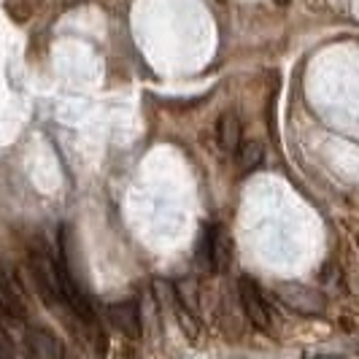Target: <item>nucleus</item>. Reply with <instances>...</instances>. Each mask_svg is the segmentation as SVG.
<instances>
[{
    "label": "nucleus",
    "mask_w": 359,
    "mask_h": 359,
    "mask_svg": "<svg viewBox=\"0 0 359 359\" xmlns=\"http://www.w3.org/2000/svg\"><path fill=\"white\" fill-rule=\"evenodd\" d=\"M276 294L284 306L303 316H322L324 313V297L316 289L294 284V281H281V284H276Z\"/></svg>",
    "instance_id": "f03ea898"
},
{
    "label": "nucleus",
    "mask_w": 359,
    "mask_h": 359,
    "mask_svg": "<svg viewBox=\"0 0 359 359\" xmlns=\"http://www.w3.org/2000/svg\"><path fill=\"white\" fill-rule=\"evenodd\" d=\"M173 313H176V319H179L181 330H184V335L189 338V341H198V332H200V324H198V316L195 313H189L184 306H179L176 300H173Z\"/></svg>",
    "instance_id": "9b49d317"
},
{
    "label": "nucleus",
    "mask_w": 359,
    "mask_h": 359,
    "mask_svg": "<svg viewBox=\"0 0 359 359\" xmlns=\"http://www.w3.org/2000/svg\"><path fill=\"white\" fill-rule=\"evenodd\" d=\"M200 259L203 265L214 273L227 270L230 259H233V241L224 230V224H208L203 230V241H200Z\"/></svg>",
    "instance_id": "f257e3e1"
},
{
    "label": "nucleus",
    "mask_w": 359,
    "mask_h": 359,
    "mask_svg": "<svg viewBox=\"0 0 359 359\" xmlns=\"http://www.w3.org/2000/svg\"><path fill=\"white\" fill-rule=\"evenodd\" d=\"M65 359H68V357H65Z\"/></svg>",
    "instance_id": "4468645a"
},
{
    "label": "nucleus",
    "mask_w": 359,
    "mask_h": 359,
    "mask_svg": "<svg viewBox=\"0 0 359 359\" xmlns=\"http://www.w3.org/2000/svg\"><path fill=\"white\" fill-rule=\"evenodd\" d=\"M235 157H238V165H241L243 173H252V170H257V168L262 165V146L241 144L238 146V151H235Z\"/></svg>",
    "instance_id": "9d476101"
},
{
    "label": "nucleus",
    "mask_w": 359,
    "mask_h": 359,
    "mask_svg": "<svg viewBox=\"0 0 359 359\" xmlns=\"http://www.w3.org/2000/svg\"><path fill=\"white\" fill-rule=\"evenodd\" d=\"M238 294H241V306H243L246 319H249L257 330L270 332V308L252 276H241V281H238Z\"/></svg>",
    "instance_id": "20e7f679"
},
{
    "label": "nucleus",
    "mask_w": 359,
    "mask_h": 359,
    "mask_svg": "<svg viewBox=\"0 0 359 359\" xmlns=\"http://www.w3.org/2000/svg\"><path fill=\"white\" fill-rule=\"evenodd\" d=\"M173 294H176V303H179V306H184L189 313L198 316L200 292H198V281H195V278H179V281L173 284Z\"/></svg>",
    "instance_id": "1a4fd4ad"
},
{
    "label": "nucleus",
    "mask_w": 359,
    "mask_h": 359,
    "mask_svg": "<svg viewBox=\"0 0 359 359\" xmlns=\"http://www.w3.org/2000/svg\"><path fill=\"white\" fill-rule=\"evenodd\" d=\"M30 270L36 278V287L49 308L62 303V289H60V276H57V262L46 252H36L30 257Z\"/></svg>",
    "instance_id": "7ed1b4c3"
},
{
    "label": "nucleus",
    "mask_w": 359,
    "mask_h": 359,
    "mask_svg": "<svg viewBox=\"0 0 359 359\" xmlns=\"http://www.w3.org/2000/svg\"><path fill=\"white\" fill-rule=\"evenodd\" d=\"M216 141H219V149L224 154H235L238 146L243 144V125H241V116L238 111H224L216 122Z\"/></svg>",
    "instance_id": "6e6552de"
},
{
    "label": "nucleus",
    "mask_w": 359,
    "mask_h": 359,
    "mask_svg": "<svg viewBox=\"0 0 359 359\" xmlns=\"http://www.w3.org/2000/svg\"><path fill=\"white\" fill-rule=\"evenodd\" d=\"M0 311L8 322L22 324L27 319V303H25V294L19 284L8 276V273H0Z\"/></svg>",
    "instance_id": "0eeeda50"
},
{
    "label": "nucleus",
    "mask_w": 359,
    "mask_h": 359,
    "mask_svg": "<svg viewBox=\"0 0 359 359\" xmlns=\"http://www.w3.org/2000/svg\"><path fill=\"white\" fill-rule=\"evenodd\" d=\"M0 359H19L17 351L8 346V341H6V338H0Z\"/></svg>",
    "instance_id": "f8f14e48"
},
{
    "label": "nucleus",
    "mask_w": 359,
    "mask_h": 359,
    "mask_svg": "<svg viewBox=\"0 0 359 359\" xmlns=\"http://www.w3.org/2000/svg\"><path fill=\"white\" fill-rule=\"evenodd\" d=\"M316 359H346V357H335V354H319Z\"/></svg>",
    "instance_id": "ddd939ff"
},
{
    "label": "nucleus",
    "mask_w": 359,
    "mask_h": 359,
    "mask_svg": "<svg viewBox=\"0 0 359 359\" xmlns=\"http://www.w3.org/2000/svg\"><path fill=\"white\" fill-rule=\"evenodd\" d=\"M25 348H27L30 359H65L62 341L43 327H27L25 330Z\"/></svg>",
    "instance_id": "423d86ee"
},
{
    "label": "nucleus",
    "mask_w": 359,
    "mask_h": 359,
    "mask_svg": "<svg viewBox=\"0 0 359 359\" xmlns=\"http://www.w3.org/2000/svg\"><path fill=\"white\" fill-rule=\"evenodd\" d=\"M108 322L116 332H122L130 341H138L144 332V322H141V308L135 300H116L111 303L106 311Z\"/></svg>",
    "instance_id": "39448f33"
}]
</instances>
